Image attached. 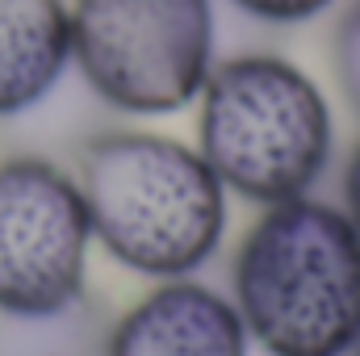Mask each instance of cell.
I'll use <instances>...</instances> for the list:
<instances>
[{"label":"cell","instance_id":"obj_2","mask_svg":"<svg viewBox=\"0 0 360 356\" xmlns=\"http://www.w3.org/2000/svg\"><path fill=\"white\" fill-rule=\"evenodd\" d=\"M76 180L92 243L139 276H197L226 239L231 193L205 155L172 134L105 130L84 143Z\"/></svg>","mask_w":360,"mask_h":356},{"label":"cell","instance_id":"obj_4","mask_svg":"<svg viewBox=\"0 0 360 356\" xmlns=\"http://www.w3.org/2000/svg\"><path fill=\"white\" fill-rule=\"evenodd\" d=\"M72 63L122 113H180L214 72V4L72 0Z\"/></svg>","mask_w":360,"mask_h":356},{"label":"cell","instance_id":"obj_7","mask_svg":"<svg viewBox=\"0 0 360 356\" xmlns=\"http://www.w3.org/2000/svg\"><path fill=\"white\" fill-rule=\"evenodd\" d=\"M72 63L68 0H0V117L34 109Z\"/></svg>","mask_w":360,"mask_h":356},{"label":"cell","instance_id":"obj_6","mask_svg":"<svg viewBox=\"0 0 360 356\" xmlns=\"http://www.w3.org/2000/svg\"><path fill=\"white\" fill-rule=\"evenodd\" d=\"M105 356H252L231 293L172 276L155 281L109 331Z\"/></svg>","mask_w":360,"mask_h":356},{"label":"cell","instance_id":"obj_10","mask_svg":"<svg viewBox=\"0 0 360 356\" xmlns=\"http://www.w3.org/2000/svg\"><path fill=\"white\" fill-rule=\"evenodd\" d=\"M344 210L360 227V139L352 147V155H348V164H344Z\"/></svg>","mask_w":360,"mask_h":356},{"label":"cell","instance_id":"obj_9","mask_svg":"<svg viewBox=\"0 0 360 356\" xmlns=\"http://www.w3.org/2000/svg\"><path fill=\"white\" fill-rule=\"evenodd\" d=\"M231 4L264 25H302L331 8V0H231Z\"/></svg>","mask_w":360,"mask_h":356},{"label":"cell","instance_id":"obj_8","mask_svg":"<svg viewBox=\"0 0 360 356\" xmlns=\"http://www.w3.org/2000/svg\"><path fill=\"white\" fill-rule=\"evenodd\" d=\"M331 63H335V84L344 92V101L360 113V0H352L335 21Z\"/></svg>","mask_w":360,"mask_h":356},{"label":"cell","instance_id":"obj_3","mask_svg":"<svg viewBox=\"0 0 360 356\" xmlns=\"http://www.w3.org/2000/svg\"><path fill=\"white\" fill-rule=\"evenodd\" d=\"M197 151L226 193L260 210L306 197L335 151L327 92L281 55L222 59L197 96Z\"/></svg>","mask_w":360,"mask_h":356},{"label":"cell","instance_id":"obj_1","mask_svg":"<svg viewBox=\"0 0 360 356\" xmlns=\"http://www.w3.org/2000/svg\"><path fill=\"white\" fill-rule=\"evenodd\" d=\"M231 302L264 356H348L360 340V227L314 193L264 205L235 243Z\"/></svg>","mask_w":360,"mask_h":356},{"label":"cell","instance_id":"obj_5","mask_svg":"<svg viewBox=\"0 0 360 356\" xmlns=\"http://www.w3.org/2000/svg\"><path fill=\"white\" fill-rule=\"evenodd\" d=\"M92 222L80 180L42 155L0 164V314L42 323L84 298Z\"/></svg>","mask_w":360,"mask_h":356},{"label":"cell","instance_id":"obj_11","mask_svg":"<svg viewBox=\"0 0 360 356\" xmlns=\"http://www.w3.org/2000/svg\"><path fill=\"white\" fill-rule=\"evenodd\" d=\"M348 356H360V340H356V344H352V352H348Z\"/></svg>","mask_w":360,"mask_h":356}]
</instances>
